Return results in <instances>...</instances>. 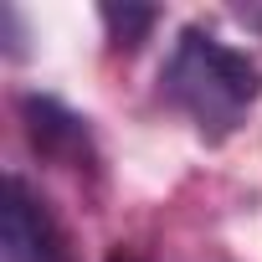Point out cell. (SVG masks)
<instances>
[{"instance_id":"obj_1","label":"cell","mask_w":262,"mask_h":262,"mask_svg":"<svg viewBox=\"0 0 262 262\" xmlns=\"http://www.w3.org/2000/svg\"><path fill=\"white\" fill-rule=\"evenodd\" d=\"M160 88L206 139H226L262 98V67L247 52L226 47L221 36L190 26V31H180V41L160 72Z\"/></svg>"},{"instance_id":"obj_2","label":"cell","mask_w":262,"mask_h":262,"mask_svg":"<svg viewBox=\"0 0 262 262\" xmlns=\"http://www.w3.org/2000/svg\"><path fill=\"white\" fill-rule=\"evenodd\" d=\"M0 252L6 262H67L62 231L52 221V211L31 195V185L21 175L6 180V206H0Z\"/></svg>"},{"instance_id":"obj_3","label":"cell","mask_w":262,"mask_h":262,"mask_svg":"<svg viewBox=\"0 0 262 262\" xmlns=\"http://www.w3.org/2000/svg\"><path fill=\"white\" fill-rule=\"evenodd\" d=\"M26 123H31V139L41 149H72V144H82V118H72L52 98H26Z\"/></svg>"},{"instance_id":"obj_4","label":"cell","mask_w":262,"mask_h":262,"mask_svg":"<svg viewBox=\"0 0 262 262\" xmlns=\"http://www.w3.org/2000/svg\"><path fill=\"white\" fill-rule=\"evenodd\" d=\"M98 16H103V26H108V36H113L118 47H139V41H144V31L160 21V11H155V6H103Z\"/></svg>"},{"instance_id":"obj_5","label":"cell","mask_w":262,"mask_h":262,"mask_svg":"<svg viewBox=\"0 0 262 262\" xmlns=\"http://www.w3.org/2000/svg\"><path fill=\"white\" fill-rule=\"evenodd\" d=\"M236 21H247L252 31H262V6H236Z\"/></svg>"},{"instance_id":"obj_6","label":"cell","mask_w":262,"mask_h":262,"mask_svg":"<svg viewBox=\"0 0 262 262\" xmlns=\"http://www.w3.org/2000/svg\"><path fill=\"white\" fill-rule=\"evenodd\" d=\"M108 262H144V257H134V252H113Z\"/></svg>"}]
</instances>
